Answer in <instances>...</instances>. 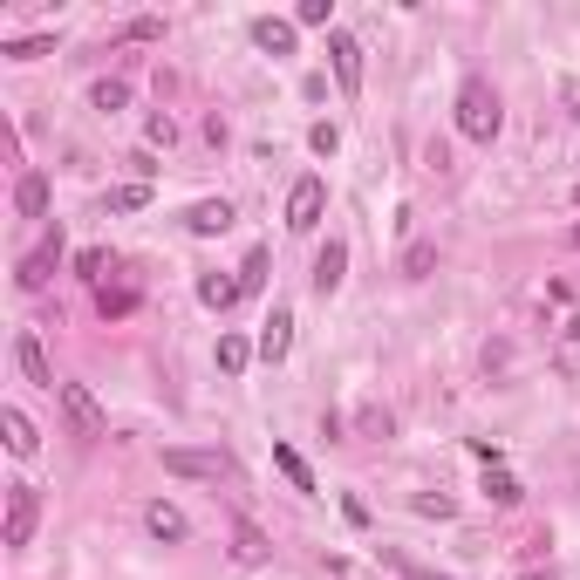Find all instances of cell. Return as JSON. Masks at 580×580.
I'll return each instance as SVG.
<instances>
[{
    "label": "cell",
    "instance_id": "obj_1",
    "mask_svg": "<svg viewBox=\"0 0 580 580\" xmlns=\"http://www.w3.org/2000/svg\"><path fill=\"white\" fill-rule=\"evenodd\" d=\"M499 123H505V110H499V89L471 76V82L458 89V130L471 137V144H492V137H499Z\"/></svg>",
    "mask_w": 580,
    "mask_h": 580
},
{
    "label": "cell",
    "instance_id": "obj_2",
    "mask_svg": "<svg viewBox=\"0 0 580 580\" xmlns=\"http://www.w3.org/2000/svg\"><path fill=\"white\" fill-rule=\"evenodd\" d=\"M55 396H62V417H69L76 437H103V430H110V417H103V403L89 396V383H62Z\"/></svg>",
    "mask_w": 580,
    "mask_h": 580
},
{
    "label": "cell",
    "instance_id": "obj_3",
    "mask_svg": "<svg viewBox=\"0 0 580 580\" xmlns=\"http://www.w3.org/2000/svg\"><path fill=\"white\" fill-rule=\"evenodd\" d=\"M321 212H328V185L321 178H294V192H287V232H314Z\"/></svg>",
    "mask_w": 580,
    "mask_h": 580
},
{
    "label": "cell",
    "instance_id": "obj_4",
    "mask_svg": "<svg viewBox=\"0 0 580 580\" xmlns=\"http://www.w3.org/2000/svg\"><path fill=\"white\" fill-rule=\"evenodd\" d=\"M35 519H41L35 485H7V546H28V540H35Z\"/></svg>",
    "mask_w": 580,
    "mask_h": 580
},
{
    "label": "cell",
    "instance_id": "obj_5",
    "mask_svg": "<svg viewBox=\"0 0 580 580\" xmlns=\"http://www.w3.org/2000/svg\"><path fill=\"white\" fill-rule=\"evenodd\" d=\"M328 62H335V82H342V96H355V89H362V41L335 28V35H328Z\"/></svg>",
    "mask_w": 580,
    "mask_h": 580
},
{
    "label": "cell",
    "instance_id": "obj_6",
    "mask_svg": "<svg viewBox=\"0 0 580 580\" xmlns=\"http://www.w3.org/2000/svg\"><path fill=\"white\" fill-rule=\"evenodd\" d=\"M55 267H62V232H55L48 246H35V253L21 260V273H14V280H21V294H41V287L55 280Z\"/></svg>",
    "mask_w": 580,
    "mask_h": 580
},
{
    "label": "cell",
    "instance_id": "obj_7",
    "mask_svg": "<svg viewBox=\"0 0 580 580\" xmlns=\"http://www.w3.org/2000/svg\"><path fill=\"white\" fill-rule=\"evenodd\" d=\"M164 471L171 478H226V458L219 451H164Z\"/></svg>",
    "mask_w": 580,
    "mask_h": 580
},
{
    "label": "cell",
    "instance_id": "obj_8",
    "mask_svg": "<svg viewBox=\"0 0 580 580\" xmlns=\"http://www.w3.org/2000/svg\"><path fill=\"white\" fill-rule=\"evenodd\" d=\"M342 273H348V246H342V239H328V246L314 253V294L328 301V294L342 287Z\"/></svg>",
    "mask_w": 580,
    "mask_h": 580
},
{
    "label": "cell",
    "instance_id": "obj_9",
    "mask_svg": "<svg viewBox=\"0 0 580 580\" xmlns=\"http://www.w3.org/2000/svg\"><path fill=\"white\" fill-rule=\"evenodd\" d=\"M144 526H151V540H164V546H178L185 533H192V526H185V512H178L171 499H151V505H144Z\"/></svg>",
    "mask_w": 580,
    "mask_h": 580
},
{
    "label": "cell",
    "instance_id": "obj_10",
    "mask_svg": "<svg viewBox=\"0 0 580 580\" xmlns=\"http://www.w3.org/2000/svg\"><path fill=\"white\" fill-rule=\"evenodd\" d=\"M267 533H260V526H253V519H232V560H239V567H267Z\"/></svg>",
    "mask_w": 580,
    "mask_h": 580
},
{
    "label": "cell",
    "instance_id": "obj_11",
    "mask_svg": "<svg viewBox=\"0 0 580 580\" xmlns=\"http://www.w3.org/2000/svg\"><path fill=\"white\" fill-rule=\"evenodd\" d=\"M287 348H294V314L273 308V321L260 328V362H287Z\"/></svg>",
    "mask_w": 580,
    "mask_h": 580
},
{
    "label": "cell",
    "instance_id": "obj_12",
    "mask_svg": "<svg viewBox=\"0 0 580 580\" xmlns=\"http://www.w3.org/2000/svg\"><path fill=\"white\" fill-rule=\"evenodd\" d=\"M14 362H21V376H28L35 389H62V383H55V369H48V355H41V342H35V335H21V342H14Z\"/></svg>",
    "mask_w": 580,
    "mask_h": 580
},
{
    "label": "cell",
    "instance_id": "obj_13",
    "mask_svg": "<svg viewBox=\"0 0 580 580\" xmlns=\"http://www.w3.org/2000/svg\"><path fill=\"white\" fill-rule=\"evenodd\" d=\"M185 226H192L198 239H219V232L232 226V205H226V198H205V205H192V219H185Z\"/></svg>",
    "mask_w": 580,
    "mask_h": 580
},
{
    "label": "cell",
    "instance_id": "obj_14",
    "mask_svg": "<svg viewBox=\"0 0 580 580\" xmlns=\"http://www.w3.org/2000/svg\"><path fill=\"white\" fill-rule=\"evenodd\" d=\"M253 48H267V55H294V28L273 21V14H260V21H253Z\"/></svg>",
    "mask_w": 580,
    "mask_h": 580
},
{
    "label": "cell",
    "instance_id": "obj_15",
    "mask_svg": "<svg viewBox=\"0 0 580 580\" xmlns=\"http://www.w3.org/2000/svg\"><path fill=\"white\" fill-rule=\"evenodd\" d=\"M14 212H21V219H41V212H48V178H41V171H28V178L14 185Z\"/></svg>",
    "mask_w": 580,
    "mask_h": 580
},
{
    "label": "cell",
    "instance_id": "obj_16",
    "mask_svg": "<svg viewBox=\"0 0 580 580\" xmlns=\"http://www.w3.org/2000/svg\"><path fill=\"white\" fill-rule=\"evenodd\" d=\"M253 355H260V342H246V335H219V376H246Z\"/></svg>",
    "mask_w": 580,
    "mask_h": 580
},
{
    "label": "cell",
    "instance_id": "obj_17",
    "mask_svg": "<svg viewBox=\"0 0 580 580\" xmlns=\"http://www.w3.org/2000/svg\"><path fill=\"white\" fill-rule=\"evenodd\" d=\"M0 430H7V451H14V458H35V424H28V417H21V410H0Z\"/></svg>",
    "mask_w": 580,
    "mask_h": 580
},
{
    "label": "cell",
    "instance_id": "obj_18",
    "mask_svg": "<svg viewBox=\"0 0 580 580\" xmlns=\"http://www.w3.org/2000/svg\"><path fill=\"white\" fill-rule=\"evenodd\" d=\"M273 464H280V478H287L294 492H314V471H308V458H301L294 444H273Z\"/></svg>",
    "mask_w": 580,
    "mask_h": 580
},
{
    "label": "cell",
    "instance_id": "obj_19",
    "mask_svg": "<svg viewBox=\"0 0 580 580\" xmlns=\"http://www.w3.org/2000/svg\"><path fill=\"white\" fill-rule=\"evenodd\" d=\"M198 301H205L212 314H226L232 301H239V280H226V273H205V280H198Z\"/></svg>",
    "mask_w": 580,
    "mask_h": 580
},
{
    "label": "cell",
    "instance_id": "obj_20",
    "mask_svg": "<svg viewBox=\"0 0 580 580\" xmlns=\"http://www.w3.org/2000/svg\"><path fill=\"white\" fill-rule=\"evenodd\" d=\"M430 267H437V246H430V239H417V246H403V280H424Z\"/></svg>",
    "mask_w": 580,
    "mask_h": 580
},
{
    "label": "cell",
    "instance_id": "obj_21",
    "mask_svg": "<svg viewBox=\"0 0 580 580\" xmlns=\"http://www.w3.org/2000/svg\"><path fill=\"white\" fill-rule=\"evenodd\" d=\"M485 499H492V505H519L526 492H519V478H512V471H485Z\"/></svg>",
    "mask_w": 580,
    "mask_h": 580
},
{
    "label": "cell",
    "instance_id": "obj_22",
    "mask_svg": "<svg viewBox=\"0 0 580 580\" xmlns=\"http://www.w3.org/2000/svg\"><path fill=\"white\" fill-rule=\"evenodd\" d=\"M89 103H96L103 116H116L123 103H130V82H96V89H89Z\"/></svg>",
    "mask_w": 580,
    "mask_h": 580
},
{
    "label": "cell",
    "instance_id": "obj_23",
    "mask_svg": "<svg viewBox=\"0 0 580 580\" xmlns=\"http://www.w3.org/2000/svg\"><path fill=\"white\" fill-rule=\"evenodd\" d=\"M96 308H103V321H123V314L137 308V287H116V294L103 287V294H96Z\"/></svg>",
    "mask_w": 580,
    "mask_h": 580
},
{
    "label": "cell",
    "instance_id": "obj_24",
    "mask_svg": "<svg viewBox=\"0 0 580 580\" xmlns=\"http://www.w3.org/2000/svg\"><path fill=\"white\" fill-rule=\"evenodd\" d=\"M260 280H267V246L246 253V267H239V294H260Z\"/></svg>",
    "mask_w": 580,
    "mask_h": 580
},
{
    "label": "cell",
    "instance_id": "obj_25",
    "mask_svg": "<svg viewBox=\"0 0 580 580\" xmlns=\"http://www.w3.org/2000/svg\"><path fill=\"white\" fill-rule=\"evenodd\" d=\"M355 424H362V437H376V444H383V437H396V417H389V410H362Z\"/></svg>",
    "mask_w": 580,
    "mask_h": 580
},
{
    "label": "cell",
    "instance_id": "obj_26",
    "mask_svg": "<svg viewBox=\"0 0 580 580\" xmlns=\"http://www.w3.org/2000/svg\"><path fill=\"white\" fill-rule=\"evenodd\" d=\"M308 144H314V157H335V151H342V130H335V123H314Z\"/></svg>",
    "mask_w": 580,
    "mask_h": 580
},
{
    "label": "cell",
    "instance_id": "obj_27",
    "mask_svg": "<svg viewBox=\"0 0 580 580\" xmlns=\"http://www.w3.org/2000/svg\"><path fill=\"white\" fill-rule=\"evenodd\" d=\"M103 267H110V253H103V246H82V253H76V273H82V280H103Z\"/></svg>",
    "mask_w": 580,
    "mask_h": 580
},
{
    "label": "cell",
    "instance_id": "obj_28",
    "mask_svg": "<svg viewBox=\"0 0 580 580\" xmlns=\"http://www.w3.org/2000/svg\"><path fill=\"white\" fill-rule=\"evenodd\" d=\"M144 205H151V185H123L110 198V212H144Z\"/></svg>",
    "mask_w": 580,
    "mask_h": 580
},
{
    "label": "cell",
    "instance_id": "obj_29",
    "mask_svg": "<svg viewBox=\"0 0 580 580\" xmlns=\"http://www.w3.org/2000/svg\"><path fill=\"white\" fill-rule=\"evenodd\" d=\"M328 14H335L328 0H301V7H294V21H301V28H328Z\"/></svg>",
    "mask_w": 580,
    "mask_h": 580
},
{
    "label": "cell",
    "instance_id": "obj_30",
    "mask_svg": "<svg viewBox=\"0 0 580 580\" xmlns=\"http://www.w3.org/2000/svg\"><path fill=\"white\" fill-rule=\"evenodd\" d=\"M48 48H55V41H48V35H28V41H7V55H14V62H35V55H48Z\"/></svg>",
    "mask_w": 580,
    "mask_h": 580
},
{
    "label": "cell",
    "instance_id": "obj_31",
    "mask_svg": "<svg viewBox=\"0 0 580 580\" xmlns=\"http://www.w3.org/2000/svg\"><path fill=\"white\" fill-rule=\"evenodd\" d=\"M123 35H130V41H157V35H164V21H157V14H144V21H130Z\"/></svg>",
    "mask_w": 580,
    "mask_h": 580
},
{
    "label": "cell",
    "instance_id": "obj_32",
    "mask_svg": "<svg viewBox=\"0 0 580 580\" xmlns=\"http://www.w3.org/2000/svg\"><path fill=\"white\" fill-rule=\"evenodd\" d=\"M144 137H151V144H171V137H178V123H171V116H151V123H144Z\"/></svg>",
    "mask_w": 580,
    "mask_h": 580
},
{
    "label": "cell",
    "instance_id": "obj_33",
    "mask_svg": "<svg viewBox=\"0 0 580 580\" xmlns=\"http://www.w3.org/2000/svg\"><path fill=\"white\" fill-rule=\"evenodd\" d=\"M417 512H424V519H451V499H444V492L430 499V492H424V499H417Z\"/></svg>",
    "mask_w": 580,
    "mask_h": 580
},
{
    "label": "cell",
    "instance_id": "obj_34",
    "mask_svg": "<svg viewBox=\"0 0 580 580\" xmlns=\"http://www.w3.org/2000/svg\"><path fill=\"white\" fill-rule=\"evenodd\" d=\"M567 335H574V342H580V314H574V321H567Z\"/></svg>",
    "mask_w": 580,
    "mask_h": 580
},
{
    "label": "cell",
    "instance_id": "obj_35",
    "mask_svg": "<svg viewBox=\"0 0 580 580\" xmlns=\"http://www.w3.org/2000/svg\"><path fill=\"white\" fill-rule=\"evenodd\" d=\"M519 580H553V574H519Z\"/></svg>",
    "mask_w": 580,
    "mask_h": 580
},
{
    "label": "cell",
    "instance_id": "obj_36",
    "mask_svg": "<svg viewBox=\"0 0 580 580\" xmlns=\"http://www.w3.org/2000/svg\"><path fill=\"white\" fill-rule=\"evenodd\" d=\"M424 580H444V574H424Z\"/></svg>",
    "mask_w": 580,
    "mask_h": 580
},
{
    "label": "cell",
    "instance_id": "obj_37",
    "mask_svg": "<svg viewBox=\"0 0 580 580\" xmlns=\"http://www.w3.org/2000/svg\"><path fill=\"white\" fill-rule=\"evenodd\" d=\"M574 116H580V103H574Z\"/></svg>",
    "mask_w": 580,
    "mask_h": 580
}]
</instances>
